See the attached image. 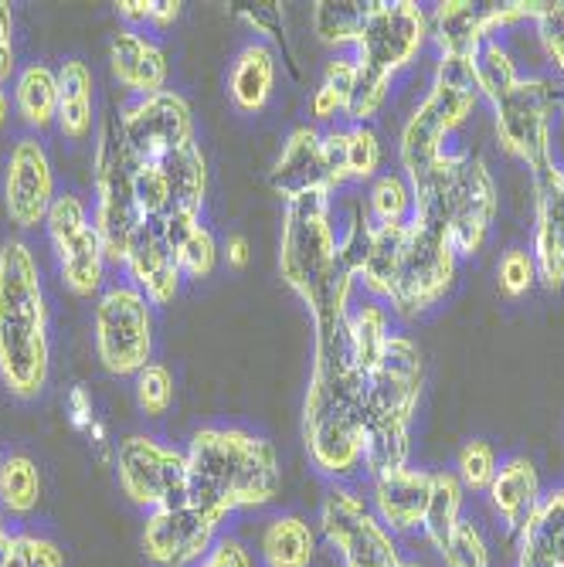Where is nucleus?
I'll list each match as a JSON object with an SVG mask.
<instances>
[{"instance_id":"obj_7","label":"nucleus","mask_w":564,"mask_h":567,"mask_svg":"<svg viewBox=\"0 0 564 567\" xmlns=\"http://www.w3.org/2000/svg\"><path fill=\"white\" fill-rule=\"evenodd\" d=\"M480 106L476 65L463 55H439L432 85L416 113L404 120L398 136V161L404 177L429 167L439 153H445V140L463 126Z\"/></svg>"},{"instance_id":"obj_20","label":"nucleus","mask_w":564,"mask_h":567,"mask_svg":"<svg viewBox=\"0 0 564 567\" xmlns=\"http://www.w3.org/2000/svg\"><path fill=\"white\" fill-rule=\"evenodd\" d=\"M537 282L564 289V164L547 184H534V241Z\"/></svg>"},{"instance_id":"obj_32","label":"nucleus","mask_w":564,"mask_h":567,"mask_svg":"<svg viewBox=\"0 0 564 567\" xmlns=\"http://www.w3.org/2000/svg\"><path fill=\"white\" fill-rule=\"evenodd\" d=\"M14 110H18V120L34 133H44L55 126V120H59V72H51L41 62L24 65L14 75Z\"/></svg>"},{"instance_id":"obj_29","label":"nucleus","mask_w":564,"mask_h":567,"mask_svg":"<svg viewBox=\"0 0 564 567\" xmlns=\"http://www.w3.org/2000/svg\"><path fill=\"white\" fill-rule=\"evenodd\" d=\"M59 133L72 143L92 136L95 126V79L92 69L79 59H69L59 69Z\"/></svg>"},{"instance_id":"obj_17","label":"nucleus","mask_w":564,"mask_h":567,"mask_svg":"<svg viewBox=\"0 0 564 567\" xmlns=\"http://www.w3.org/2000/svg\"><path fill=\"white\" fill-rule=\"evenodd\" d=\"M222 524L225 520L194 506L191 499L153 509L146 513V524L140 534L143 557L157 567H197L204 554L215 547Z\"/></svg>"},{"instance_id":"obj_43","label":"nucleus","mask_w":564,"mask_h":567,"mask_svg":"<svg viewBox=\"0 0 564 567\" xmlns=\"http://www.w3.org/2000/svg\"><path fill=\"white\" fill-rule=\"evenodd\" d=\"M381 140L371 126H347V181L365 184L381 171Z\"/></svg>"},{"instance_id":"obj_23","label":"nucleus","mask_w":564,"mask_h":567,"mask_svg":"<svg viewBox=\"0 0 564 567\" xmlns=\"http://www.w3.org/2000/svg\"><path fill=\"white\" fill-rule=\"evenodd\" d=\"M493 513L506 524V530L521 534L527 527V520L537 513L541 499H544V486L537 476V466L527 455H510L500 462V470L486 489Z\"/></svg>"},{"instance_id":"obj_56","label":"nucleus","mask_w":564,"mask_h":567,"mask_svg":"<svg viewBox=\"0 0 564 567\" xmlns=\"http://www.w3.org/2000/svg\"><path fill=\"white\" fill-rule=\"evenodd\" d=\"M8 120H11V99H8L4 85H0V130L8 126Z\"/></svg>"},{"instance_id":"obj_27","label":"nucleus","mask_w":564,"mask_h":567,"mask_svg":"<svg viewBox=\"0 0 564 567\" xmlns=\"http://www.w3.org/2000/svg\"><path fill=\"white\" fill-rule=\"evenodd\" d=\"M517 567H564V486L544 493L537 513L517 534Z\"/></svg>"},{"instance_id":"obj_39","label":"nucleus","mask_w":564,"mask_h":567,"mask_svg":"<svg viewBox=\"0 0 564 567\" xmlns=\"http://www.w3.org/2000/svg\"><path fill=\"white\" fill-rule=\"evenodd\" d=\"M353 82H357V65L350 55H337L334 62H327L324 82L310 99V116L314 123H334L337 116H347L350 95H353Z\"/></svg>"},{"instance_id":"obj_36","label":"nucleus","mask_w":564,"mask_h":567,"mask_svg":"<svg viewBox=\"0 0 564 567\" xmlns=\"http://www.w3.org/2000/svg\"><path fill=\"white\" fill-rule=\"evenodd\" d=\"M371 11L375 0H320L314 4V31L330 48H353Z\"/></svg>"},{"instance_id":"obj_53","label":"nucleus","mask_w":564,"mask_h":567,"mask_svg":"<svg viewBox=\"0 0 564 567\" xmlns=\"http://www.w3.org/2000/svg\"><path fill=\"white\" fill-rule=\"evenodd\" d=\"M222 255H225V262H228V269H235V272H242L245 266H248V259H252V248H248V238L245 235H228V241H225V248H222Z\"/></svg>"},{"instance_id":"obj_44","label":"nucleus","mask_w":564,"mask_h":567,"mask_svg":"<svg viewBox=\"0 0 564 567\" xmlns=\"http://www.w3.org/2000/svg\"><path fill=\"white\" fill-rule=\"evenodd\" d=\"M439 557L445 567H490V544L483 530L463 517V524H459L439 547Z\"/></svg>"},{"instance_id":"obj_45","label":"nucleus","mask_w":564,"mask_h":567,"mask_svg":"<svg viewBox=\"0 0 564 567\" xmlns=\"http://www.w3.org/2000/svg\"><path fill=\"white\" fill-rule=\"evenodd\" d=\"M133 391H136V404H140L143 415L146 419H161L174 404V374L164 364H153V360H150V364L136 374Z\"/></svg>"},{"instance_id":"obj_54","label":"nucleus","mask_w":564,"mask_h":567,"mask_svg":"<svg viewBox=\"0 0 564 567\" xmlns=\"http://www.w3.org/2000/svg\"><path fill=\"white\" fill-rule=\"evenodd\" d=\"M177 18H181V4H177V0H153V21L150 24L171 28Z\"/></svg>"},{"instance_id":"obj_28","label":"nucleus","mask_w":564,"mask_h":567,"mask_svg":"<svg viewBox=\"0 0 564 567\" xmlns=\"http://www.w3.org/2000/svg\"><path fill=\"white\" fill-rule=\"evenodd\" d=\"M276 89V51L266 41H252L238 51L228 75V95L242 113H259Z\"/></svg>"},{"instance_id":"obj_55","label":"nucleus","mask_w":564,"mask_h":567,"mask_svg":"<svg viewBox=\"0 0 564 567\" xmlns=\"http://www.w3.org/2000/svg\"><path fill=\"white\" fill-rule=\"evenodd\" d=\"M14 540H18V534H11V530H8L4 513H0V564H4V560H8V554L14 550Z\"/></svg>"},{"instance_id":"obj_37","label":"nucleus","mask_w":564,"mask_h":567,"mask_svg":"<svg viewBox=\"0 0 564 567\" xmlns=\"http://www.w3.org/2000/svg\"><path fill=\"white\" fill-rule=\"evenodd\" d=\"M473 65H476V89H480V99H486L490 106L503 102L510 92H514L524 79L514 51H510L500 38H490L476 55H473Z\"/></svg>"},{"instance_id":"obj_24","label":"nucleus","mask_w":564,"mask_h":567,"mask_svg":"<svg viewBox=\"0 0 564 567\" xmlns=\"http://www.w3.org/2000/svg\"><path fill=\"white\" fill-rule=\"evenodd\" d=\"M320 130L314 123H302L296 126L279 157L273 164V174H269V184L276 194H283L286 200L302 194V190H314V187H327V177H324V157H320Z\"/></svg>"},{"instance_id":"obj_9","label":"nucleus","mask_w":564,"mask_h":567,"mask_svg":"<svg viewBox=\"0 0 564 567\" xmlns=\"http://www.w3.org/2000/svg\"><path fill=\"white\" fill-rule=\"evenodd\" d=\"M92 181H95V212L92 228L99 235L106 262L123 266L133 241V231L140 228V212L133 200V161L123 146L120 123L110 116L99 130L95 161H92Z\"/></svg>"},{"instance_id":"obj_22","label":"nucleus","mask_w":564,"mask_h":567,"mask_svg":"<svg viewBox=\"0 0 564 567\" xmlns=\"http://www.w3.org/2000/svg\"><path fill=\"white\" fill-rule=\"evenodd\" d=\"M110 72L126 92L143 99L167 89L171 62L153 38L140 34L136 28H120L110 41Z\"/></svg>"},{"instance_id":"obj_49","label":"nucleus","mask_w":564,"mask_h":567,"mask_svg":"<svg viewBox=\"0 0 564 567\" xmlns=\"http://www.w3.org/2000/svg\"><path fill=\"white\" fill-rule=\"evenodd\" d=\"M18 547L24 557V567H65V554L55 540L38 534H18Z\"/></svg>"},{"instance_id":"obj_10","label":"nucleus","mask_w":564,"mask_h":567,"mask_svg":"<svg viewBox=\"0 0 564 567\" xmlns=\"http://www.w3.org/2000/svg\"><path fill=\"white\" fill-rule=\"evenodd\" d=\"M455 272H459V251L452 238L442 228L412 218L408 221V238L394 276V289L388 299L391 313L398 317L429 313L432 306H439L452 292Z\"/></svg>"},{"instance_id":"obj_40","label":"nucleus","mask_w":564,"mask_h":567,"mask_svg":"<svg viewBox=\"0 0 564 567\" xmlns=\"http://www.w3.org/2000/svg\"><path fill=\"white\" fill-rule=\"evenodd\" d=\"M368 215L375 225H408L416 215V194L404 174H378L368 190Z\"/></svg>"},{"instance_id":"obj_47","label":"nucleus","mask_w":564,"mask_h":567,"mask_svg":"<svg viewBox=\"0 0 564 567\" xmlns=\"http://www.w3.org/2000/svg\"><path fill=\"white\" fill-rule=\"evenodd\" d=\"M531 24L537 31L544 59L564 75V4H537V14Z\"/></svg>"},{"instance_id":"obj_4","label":"nucleus","mask_w":564,"mask_h":567,"mask_svg":"<svg viewBox=\"0 0 564 567\" xmlns=\"http://www.w3.org/2000/svg\"><path fill=\"white\" fill-rule=\"evenodd\" d=\"M51 371L48 299L28 241L0 245V384L18 401H34Z\"/></svg>"},{"instance_id":"obj_41","label":"nucleus","mask_w":564,"mask_h":567,"mask_svg":"<svg viewBox=\"0 0 564 567\" xmlns=\"http://www.w3.org/2000/svg\"><path fill=\"white\" fill-rule=\"evenodd\" d=\"M496 470H500L496 449L490 442H483V439H473V442H466L463 449H459L452 473L459 476V483H463L466 493H486Z\"/></svg>"},{"instance_id":"obj_34","label":"nucleus","mask_w":564,"mask_h":567,"mask_svg":"<svg viewBox=\"0 0 564 567\" xmlns=\"http://www.w3.org/2000/svg\"><path fill=\"white\" fill-rule=\"evenodd\" d=\"M157 167L167 177L174 212H201L204 208V194H208V161H204V150L197 140L174 150L171 157L157 161Z\"/></svg>"},{"instance_id":"obj_51","label":"nucleus","mask_w":564,"mask_h":567,"mask_svg":"<svg viewBox=\"0 0 564 567\" xmlns=\"http://www.w3.org/2000/svg\"><path fill=\"white\" fill-rule=\"evenodd\" d=\"M14 55H18L14 51V11L8 0H0V85H4L18 69Z\"/></svg>"},{"instance_id":"obj_8","label":"nucleus","mask_w":564,"mask_h":567,"mask_svg":"<svg viewBox=\"0 0 564 567\" xmlns=\"http://www.w3.org/2000/svg\"><path fill=\"white\" fill-rule=\"evenodd\" d=\"M554 110L557 85L547 75H524L521 85L493 106L500 146L531 171L534 184H547L561 171L554 157Z\"/></svg>"},{"instance_id":"obj_3","label":"nucleus","mask_w":564,"mask_h":567,"mask_svg":"<svg viewBox=\"0 0 564 567\" xmlns=\"http://www.w3.org/2000/svg\"><path fill=\"white\" fill-rule=\"evenodd\" d=\"M279 272L314 320L350 313L357 276L340 266V231L334 225V197L327 187L302 190L286 200Z\"/></svg>"},{"instance_id":"obj_57","label":"nucleus","mask_w":564,"mask_h":567,"mask_svg":"<svg viewBox=\"0 0 564 567\" xmlns=\"http://www.w3.org/2000/svg\"><path fill=\"white\" fill-rule=\"evenodd\" d=\"M0 567H24V557H21V547H18V540H14V550L8 554V560L0 564Z\"/></svg>"},{"instance_id":"obj_13","label":"nucleus","mask_w":564,"mask_h":567,"mask_svg":"<svg viewBox=\"0 0 564 567\" xmlns=\"http://www.w3.org/2000/svg\"><path fill=\"white\" fill-rule=\"evenodd\" d=\"M425 384V360L408 333H391L381 360L365 378V425L412 429Z\"/></svg>"},{"instance_id":"obj_14","label":"nucleus","mask_w":564,"mask_h":567,"mask_svg":"<svg viewBox=\"0 0 564 567\" xmlns=\"http://www.w3.org/2000/svg\"><path fill=\"white\" fill-rule=\"evenodd\" d=\"M320 530L343 567H401L404 560L394 534L375 517V509L343 486H334L324 496Z\"/></svg>"},{"instance_id":"obj_46","label":"nucleus","mask_w":564,"mask_h":567,"mask_svg":"<svg viewBox=\"0 0 564 567\" xmlns=\"http://www.w3.org/2000/svg\"><path fill=\"white\" fill-rule=\"evenodd\" d=\"M496 282L506 299H521L537 286V266L531 248H506L496 266Z\"/></svg>"},{"instance_id":"obj_52","label":"nucleus","mask_w":564,"mask_h":567,"mask_svg":"<svg viewBox=\"0 0 564 567\" xmlns=\"http://www.w3.org/2000/svg\"><path fill=\"white\" fill-rule=\"evenodd\" d=\"M116 14L126 21V28L150 24V21H153V0H120V4H116Z\"/></svg>"},{"instance_id":"obj_1","label":"nucleus","mask_w":564,"mask_h":567,"mask_svg":"<svg viewBox=\"0 0 564 567\" xmlns=\"http://www.w3.org/2000/svg\"><path fill=\"white\" fill-rule=\"evenodd\" d=\"M347 317L314 320V374L302 398L306 452L330 480L365 470V374L353 368Z\"/></svg>"},{"instance_id":"obj_35","label":"nucleus","mask_w":564,"mask_h":567,"mask_svg":"<svg viewBox=\"0 0 564 567\" xmlns=\"http://www.w3.org/2000/svg\"><path fill=\"white\" fill-rule=\"evenodd\" d=\"M463 509H466V489L459 483V476L452 470L432 473V496H429V509L422 520V534L435 550L445 544V537L459 524H463Z\"/></svg>"},{"instance_id":"obj_12","label":"nucleus","mask_w":564,"mask_h":567,"mask_svg":"<svg viewBox=\"0 0 564 567\" xmlns=\"http://www.w3.org/2000/svg\"><path fill=\"white\" fill-rule=\"evenodd\" d=\"M113 470L123 496L153 513L187 499V455L153 435H126L116 442Z\"/></svg>"},{"instance_id":"obj_11","label":"nucleus","mask_w":564,"mask_h":567,"mask_svg":"<svg viewBox=\"0 0 564 567\" xmlns=\"http://www.w3.org/2000/svg\"><path fill=\"white\" fill-rule=\"evenodd\" d=\"M95 353L116 378H136L153 357V306L133 282H113L95 302Z\"/></svg>"},{"instance_id":"obj_16","label":"nucleus","mask_w":564,"mask_h":567,"mask_svg":"<svg viewBox=\"0 0 564 567\" xmlns=\"http://www.w3.org/2000/svg\"><path fill=\"white\" fill-rule=\"evenodd\" d=\"M116 123H120V136H123V146L130 153L133 167L157 164L171 157L174 150L194 143L191 102L174 89L133 99L130 106H123Z\"/></svg>"},{"instance_id":"obj_15","label":"nucleus","mask_w":564,"mask_h":567,"mask_svg":"<svg viewBox=\"0 0 564 567\" xmlns=\"http://www.w3.org/2000/svg\"><path fill=\"white\" fill-rule=\"evenodd\" d=\"M44 228L51 248H55V262L65 289L79 299H92L95 292H102V282H106V255H102L85 200L79 194H59L48 212Z\"/></svg>"},{"instance_id":"obj_21","label":"nucleus","mask_w":564,"mask_h":567,"mask_svg":"<svg viewBox=\"0 0 564 567\" xmlns=\"http://www.w3.org/2000/svg\"><path fill=\"white\" fill-rule=\"evenodd\" d=\"M432 496V473L429 470H398L388 476L371 480V509L375 517L398 537L422 527Z\"/></svg>"},{"instance_id":"obj_33","label":"nucleus","mask_w":564,"mask_h":567,"mask_svg":"<svg viewBox=\"0 0 564 567\" xmlns=\"http://www.w3.org/2000/svg\"><path fill=\"white\" fill-rule=\"evenodd\" d=\"M391 340V313L388 306L378 299H361L357 306H350L347 317V343H350V357L353 368L365 378L371 374V368L381 360L384 347Z\"/></svg>"},{"instance_id":"obj_2","label":"nucleus","mask_w":564,"mask_h":567,"mask_svg":"<svg viewBox=\"0 0 564 567\" xmlns=\"http://www.w3.org/2000/svg\"><path fill=\"white\" fill-rule=\"evenodd\" d=\"M187 499L228 520L238 509H259L279 496L283 470L276 445L238 425H204L187 445Z\"/></svg>"},{"instance_id":"obj_5","label":"nucleus","mask_w":564,"mask_h":567,"mask_svg":"<svg viewBox=\"0 0 564 567\" xmlns=\"http://www.w3.org/2000/svg\"><path fill=\"white\" fill-rule=\"evenodd\" d=\"M408 184L416 194V221L442 228L452 238L459 259L483 251L500 194L480 157H473L470 150H445L429 167L408 177Z\"/></svg>"},{"instance_id":"obj_58","label":"nucleus","mask_w":564,"mask_h":567,"mask_svg":"<svg viewBox=\"0 0 564 567\" xmlns=\"http://www.w3.org/2000/svg\"><path fill=\"white\" fill-rule=\"evenodd\" d=\"M401 567H425L422 560H401Z\"/></svg>"},{"instance_id":"obj_30","label":"nucleus","mask_w":564,"mask_h":567,"mask_svg":"<svg viewBox=\"0 0 564 567\" xmlns=\"http://www.w3.org/2000/svg\"><path fill=\"white\" fill-rule=\"evenodd\" d=\"M404 238H408V225H375L371 241L365 248V259L357 266V286L368 292V299H378V302L391 299Z\"/></svg>"},{"instance_id":"obj_26","label":"nucleus","mask_w":564,"mask_h":567,"mask_svg":"<svg viewBox=\"0 0 564 567\" xmlns=\"http://www.w3.org/2000/svg\"><path fill=\"white\" fill-rule=\"evenodd\" d=\"M161 235L174 251V262L187 279H208L218 269L222 248L208 225L201 221V212H174L161 221Z\"/></svg>"},{"instance_id":"obj_6","label":"nucleus","mask_w":564,"mask_h":567,"mask_svg":"<svg viewBox=\"0 0 564 567\" xmlns=\"http://www.w3.org/2000/svg\"><path fill=\"white\" fill-rule=\"evenodd\" d=\"M429 41V11L416 0H375V11L353 41L357 82L347 106L350 126H368L388 102L391 82L408 69Z\"/></svg>"},{"instance_id":"obj_38","label":"nucleus","mask_w":564,"mask_h":567,"mask_svg":"<svg viewBox=\"0 0 564 567\" xmlns=\"http://www.w3.org/2000/svg\"><path fill=\"white\" fill-rule=\"evenodd\" d=\"M41 503V470L38 462L24 452L4 458L0 473V513L4 517H28Z\"/></svg>"},{"instance_id":"obj_18","label":"nucleus","mask_w":564,"mask_h":567,"mask_svg":"<svg viewBox=\"0 0 564 567\" xmlns=\"http://www.w3.org/2000/svg\"><path fill=\"white\" fill-rule=\"evenodd\" d=\"M55 197V171L38 136L14 140L4 167V212L11 225L21 231L44 225Z\"/></svg>"},{"instance_id":"obj_42","label":"nucleus","mask_w":564,"mask_h":567,"mask_svg":"<svg viewBox=\"0 0 564 567\" xmlns=\"http://www.w3.org/2000/svg\"><path fill=\"white\" fill-rule=\"evenodd\" d=\"M65 411H69L72 429H75L79 435H85V442L95 449V455H99V458H113L116 445L110 442L106 425L99 422L95 404H92V394H89V388H85V384H75V388L69 391V398H65Z\"/></svg>"},{"instance_id":"obj_19","label":"nucleus","mask_w":564,"mask_h":567,"mask_svg":"<svg viewBox=\"0 0 564 567\" xmlns=\"http://www.w3.org/2000/svg\"><path fill=\"white\" fill-rule=\"evenodd\" d=\"M126 272L133 286L146 296L150 306H171L181 292V269L174 262V251L167 248L157 221H140L126 251Z\"/></svg>"},{"instance_id":"obj_31","label":"nucleus","mask_w":564,"mask_h":567,"mask_svg":"<svg viewBox=\"0 0 564 567\" xmlns=\"http://www.w3.org/2000/svg\"><path fill=\"white\" fill-rule=\"evenodd\" d=\"M259 554L266 567H314L317 530L296 513H283V517H273L266 524L259 537Z\"/></svg>"},{"instance_id":"obj_50","label":"nucleus","mask_w":564,"mask_h":567,"mask_svg":"<svg viewBox=\"0 0 564 567\" xmlns=\"http://www.w3.org/2000/svg\"><path fill=\"white\" fill-rule=\"evenodd\" d=\"M197 567H255L248 547L235 537H218L215 547L204 554V560Z\"/></svg>"},{"instance_id":"obj_48","label":"nucleus","mask_w":564,"mask_h":567,"mask_svg":"<svg viewBox=\"0 0 564 567\" xmlns=\"http://www.w3.org/2000/svg\"><path fill=\"white\" fill-rule=\"evenodd\" d=\"M320 157H324V177H327V190H340L347 187V126H334L320 136Z\"/></svg>"},{"instance_id":"obj_25","label":"nucleus","mask_w":564,"mask_h":567,"mask_svg":"<svg viewBox=\"0 0 564 567\" xmlns=\"http://www.w3.org/2000/svg\"><path fill=\"white\" fill-rule=\"evenodd\" d=\"M429 41H435L439 55L473 59L490 41L486 4H473V0H442L429 14Z\"/></svg>"},{"instance_id":"obj_59","label":"nucleus","mask_w":564,"mask_h":567,"mask_svg":"<svg viewBox=\"0 0 564 567\" xmlns=\"http://www.w3.org/2000/svg\"><path fill=\"white\" fill-rule=\"evenodd\" d=\"M0 473H4V455H0Z\"/></svg>"}]
</instances>
